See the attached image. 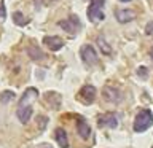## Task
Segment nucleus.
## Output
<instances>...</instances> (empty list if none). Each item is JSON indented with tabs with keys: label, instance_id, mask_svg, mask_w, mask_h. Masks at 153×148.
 <instances>
[{
	"label": "nucleus",
	"instance_id": "f257e3e1",
	"mask_svg": "<svg viewBox=\"0 0 153 148\" xmlns=\"http://www.w3.org/2000/svg\"><path fill=\"white\" fill-rule=\"evenodd\" d=\"M153 124V113L150 110H140V113L134 119V131L143 132Z\"/></svg>",
	"mask_w": 153,
	"mask_h": 148
},
{
	"label": "nucleus",
	"instance_id": "f03ea898",
	"mask_svg": "<svg viewBox=\"0 0 153 148\" xmlns=\"http://www.w3.org/2000/svg\"><path fill=\"white\" fill-rule=\"evenodd\" d=\"M104 2H105V0H91V5H89V8H88V18H89V21H93V22L104 21V18H105V14L102 11Z\"/></svg>",
	"mask_w": 153,
	"mask_h": 148
},
{
	"label": "nucleus",
	"instance_id": "7ed1b4c3",
	"mask_svg": "<svg viewBox=\"0 0 153 148\" xmlns=\"http://www.w3.org/2000/svg\"><path fill=\"white\" fill-rule=\"evenodd\" d=\"M59 26L64 29L65 32H69V33H76L78 32V29H80V19L78 16H70L69 19H64V21H59Z\"/></svg>",
	"mask_w": 153,
	"mask_h": 148
},
{
	"label": "nucleus",
	"instance_id": "20e7f679",
	"mask_svg": "<svg viewBox=\"0 0 153 148\" xmlns=\"http://www.w3.org/2000/svg\"><path fill=\"white\" fill-rule=\"evenodd\" d=\"M81 59L89 65H93V64L97 62V54H96L94 48L91 45H85L83 48H81Z\"/></svg>",
	"mask_w": 153,
	"mask_h": 148
},
{
	"label": "nucleus",
	"instance_id": "39448f33",
	"mask_svg": "<svg viewBox=\"0 0 153 148\" xmlns=\"http://www.w3.org/2000/svg\"><path fill=\"white\" fill-rule=\"evenodd\" d=\"M99 126L115 129L118 126V118L115 116V113H105V115H102V116H99Z\"/></svg>",
	"mask_w": 153,
	"mask_h": 148
},
{
	"label": "nucleus",
	"instance_id": "423d86ee",
	"mask_svg": "<svg viewBox=\"0 0 153 148\" xmlns=\"http://www.w3.org/2000/svg\"><path fill=\"white\" fill-rule=\"evenodd\" d=\"M80 97L83 99L85 104H93L94 99H96V88H94V86H91V84L83 86L81 91H80Z\"/></svg>",
	"mask_w": 153,
	"mask_h": 148
},
{
	"label": "nucleus",
	"instance_id": "0eeeda50",
	"mask_svg": "<svg viewBox=\"0 0 153 148\" xmlns=\"http://www.w3.org/2000/svg\"><path fill=\"white\" fill-rule=\"evenodd\" d=\"M104 97H105V100H108V102L118 104L120 100H121V92H120L118 89L112 88V86H105L104 88Z\"/></svg>",
	"mask_w": 153,
	"mask_h": 148
},
{
	"label": "nucleus",
	"instance_id": "6e6552de",
	"mask_svg": "<svg viewBox=\"0 0 153 148\" xmlns=\"http://www.w3.org/2000/svg\"><path fill=\"white\" fill-rule=\"evenodd\" d=\"M43 43L50 48L51 51H59L62 46H64V41L59 37H45L43 38Z\"/></svg>",
	"mask_w": 153,
	"mask_h": 148
},
{
	"label": "nucleus",
	"instance_id": "1a4fd4ad",
	"mask_svg": "<svg viewBox=\"0 0 153 148\" xmlns=\"http://www.w3.org/2000/svg\"><path fill=\"white\" fill-rule=\"evenodd\" d=\"M35 97H38V91L37 89H33V88L26 89V92H24V95L21 97V100H19V107H26V105H29V102L33 100Z\"/></svg>",
	"mask_w": 153,
	"mask_h": 148
},
{
	"label": "nucleus",
	"instance_id": "9d476101",
	"mask_svg": "<svg viewBox=\"0 0 153 148\" xmlns=\"http://www.w3.org/2000/svg\"><path fill=\"white\" fill-rule=\"evenodd\" d=\"M134 18H136V13L131 11V10H117V19L121 24L132 21Z\"/></svg>",
	"mask_w": 153,
	"mask_h": 148
},
{
	"label": "nucleus",
	"instance_id": "9b49d317",
	"mask_svg": "<svg viewBox=\"0 0 153 148\" xmlns=\"http://www.w3.org/2000/svg\"><path fill=\"white\" fill-rule=\"evenodd\" d=\"M30 116H32V107L30 105H26V107H19L18 108V119L21 123L26 124L29 119H30Z\"/></svg>",
	"mask_w": 153,
	"mask_h": 148
},
{
	"label": "nucleus",
	"instance_id": "f8f14e48",
	"mask_svg": "<svg viewBox=\"0 0 153 148\" xmlns=\"http://www.w3.org/2000/svg\"><path fill=\"white\" fill-rule=\"evenodd\" d=\"M54 135H56V140L59 143L61 148H69V140H67V134L62 127H57L54 131Z\"/></svg>",
	"mask_w": 153,
	"mask_h": 148
},
{
	"label": "nucleus",
	"instance_id": "ddd939ff",
	"mask_svg": "<svg viewBox=\"0 0 153 148\" xmlns=\"http://www.w3.org/2000/svg\"><path fill=\"white\" fill-rule=\"evenodd\" d=\"M76 131H78V134H80V137L83 138V140H86V138H89V135H91V127L86 124L83 119H80L78 123H76Z\"/></svg>",
	"mask_w": 153,
	"mask_h": 148
},
{
	"label": "nucleus",
	"instance_id": "4468645a",
	"mask_svg": "<svg viewBox=\"0 0 153 148\" xmlns=\"http://www.w3.org/2000/svg\"><path fill=\"white\" fill-rule=\"evenodd\" d=\"M27 54L30 56V59L33 61H42V59H45V53H43L38 46H29L27 48Z\"/></svg>",
	"mask_w": 153,
	"mask_h": 148
},
{
	"label": "nucleus",
	"instance_id": "2eb2a0df",
	"mask_svg": "<svg viewBox=\"0 0 153 148\" xmlns=\"http://www.w3.org/2000/svg\"><path fill=\"white\" fill-rule=\"evenodd\" d=\"M13 21L18 24V26H26L27 24V19L22 16V13H19V11H16V13H13Z\"/></svg>",
	"mask_w": 153,
	"mask_h": 148
},
{
	"label": "nucleus",
	"instance_id": "dca6fc26",
	"mask_svg": "<svg viewBox=\"0 0 153 148\" xmlns=\"http://www.w3.org/2000/svg\"><path fill=\"white\" fill-rule=\"evenodd\" d=\"M13 97H14L13 91H3V92L0 94V102H2V104H8Z\"/></svg>",
	"mask_w": 153,
	"mask_h": 148
},
{
	"label": "nucleus",
	"instance_id": "f3484780",
	"mask_svg": "<svg viewBox=\"0 0 153 148\" xmlns=\"http://www.w3.org/2000/svg\"><path fill=\"white\" fill-rule=\"evenodd\" d=\"M97 43H99V46H100V50H102V53H105V54H110V53H112L110 46L107 45V43H105V40H104L102 37H99V38H97Z\"/></svg>",
	"mask_w": 153,
	"mask_h": 148
},
{
	"label": "nucleus",
	"instance_id": "a211bd4d",
	"mask_svg": "<svg viewBox=\"0 0 153 148\" xmlns=\"http://www.w3.org/2000/svg\"><path fill=\"white\" fill-rule=\"evenodd\" d=\"M137 75L142 76V78L145 80L147 76H148V73H147V67H139V69H137Z\"/></svg>",
	"mask_w": 153,
	"mask_h": 148
},
{
	"label": "nucleus",
	"instance_id": "6ab92c4d",
	"mask_svg": "<svg viewBox=\"0 0 153 148\" xmlns=\"http://www.w3.org/2000/svg\"><path fill=\"white\" fill-rule=\"evenodd\" d=\"M145 33L147 35H153V21H150L145 27Z\"/></svg>",
	"mask_w": 153,
	"mask_h": 148
},
{
	"label": "nucleus",
	"instance_id": "aec40b11",
	"mask_svg": "<svg viewBox=\"0 0 153 148\" xmlns=\"http://www.w3.org/2000/svg\"><path fill=\"white\" fill-rule=\"evenodd\" d=\"M3 18H5V7L0 3V19H3Z\"/></svg>",
	"mask_w": 153,
	"mask_h": 148
},
{
	"label": "nucleus",
	"instance_id": "412c9836",
	"mask_svg": "<svg viewBox=\"0 0 153 148\" xmlns=\"http://www.w3.org/2000/svg\"><path fill=\"white\" fill-rule=\"evenodd\" d=\"M120 2H124V3H128V2H131V0H120Z\"/></svg>",
	"mask_w": 153,
	"mask_h": 148
},
{
	"label": "nucleus",
	"instance_id": "4be33fe9",
	"mask_svg": "<svg viewBox=\"0 0 153 148\" xmlns=\"http://www.w3.org/2000/svg\"><path fill=\"white\" fill-rule=\"evenodd\" d=\"M152 57H153V50H152Z\"/></svg>",
	"mask_w": 153,
	"mask_h": 148
}]
</instances>
